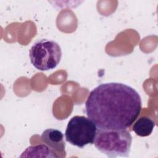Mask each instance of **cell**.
<instances>
[{"label":"cell","mask_w":158,"mask_h":158,"mask_svg":"<svg viewBox=\"0 0 158 158\" xmlns=\"http://www.w3.org/2000/svg\"><path fill=\"white\" fill-rule=\"evenodd\" d=\"M43 142L52 150L65 156V143L63 133L57 129L48 128L43 131L41 136Z\"/></svg>","instance_id":"cell-5"},{"label":"cell","mask_w":158,"mask_h":158,"mask_svg":"<svg viewBox=\"0 0 158 158\" xmlns=\"http://www.w3.org/2000/svg\"><path fill=\"white\" fill-rule=\"evenodd\" d=\"M95 147L109 157L129 156L132 136L126 129H98L94 141Z\"/></svg>","instance_id":"cell-2"},{"label":"cell","mask_w":158,"mask_h":158,"mask_svg":"<svg viewBox=\"0 0 158 158\" xmlns=\"http://www.w3.org/2000/svg\"><path fill=\"white\" fill-rule=\"evenodd\" d=\"M141 98L132 87L122 83L101 84L89 94L85 102L88 118L99 129L123 130L138 117Z\"/></svg>","instance_id":"cell-1"},{"label":"cell","mask_w":158,"mask_h":158,"mask_svg":"<svg viewBox=\"0 0 158 158\" xmlns=\"http://www.w3.org/2000/svg\"><path fill=\"white\" fill-rule=\"evenodd\" d=\"M32 65L38 70L47 71L54 69L62 57L59 44L51 40L41 39L36 41L29 50Z\"/></svg>","instance_id":"cell-3"},{"label":"cell","mask_w":158,"mask_h":158,"mask_svg":"<svg viewBox=\"0 0 158 158\" xmlns=\"http://www.w3.org/2000/svg\"><path fill=\"white\" fill-rule=\"evenodd\" d=\"M156 126L155 122L148 117L139 118L133 126V131L136 135L145 137L149 136Z\"/></svg>","instance_id":"cell-7"},{"label":"cell","mask_w":158,"mask_h":158,"mask_svg":"<svg viewBox=\"0 0 158 158\" xmlns=\"http://www.w3.org/2000/svg\"><path fill=\"white\" fill-rule=\"evenodd\" d=\"M97 127L89 118L75 115L68 122L65 136V139L71 144L80 148L89 144H93Z\"/></svg>","instance_id":"cell-4"},{"label":"cell","mask_w":158,"mask_h":158,"mask_svg":"<svg viewBox=\"0 0 158 158\" xmlns=\"http://www.w3.org/2000/svg\"><path fill=\"white\" fill-rule=\"evenodd\" d=\"M22 157H59L54 150L49 148L46 144H39L31 146L27 148L20 156Z\"/></svg>","instance_id":"cell-6"}]
</instances>
